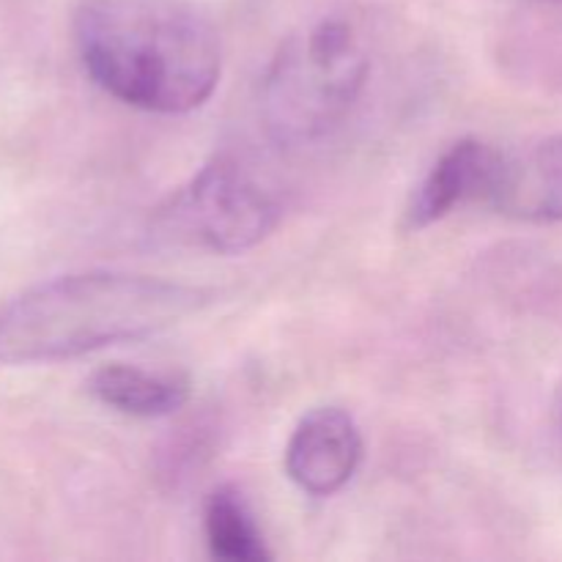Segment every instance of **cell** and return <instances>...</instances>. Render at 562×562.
<instances>
[{
	"mask_svg": "<svg viewBox=\"0 0 562 562\" xmlns=\"http://www.w3.org/2000/svg\"><path fill=\"white\" fill-rule=\"evenodd\" d=\"M280 223L274 192L241 159L220 154L203 165L159 209V225L173 239L236 256L261 245Z\"/></svg>",
	"mask_w": 562,
	"mask_h": 562,
	"instance_id": "4",
	"label": "cell"
},
{
	"mask_svg": "<svg viewBox=\"0 0 562 562\" xmlns=\"http://www.w3.org/2000/svg\"><path fill=\"white\" fill-rule=\"evenodd\" d=\"M371 60L346 20H322L291 36L261 88V115L280 146L333 135L360 99Z\"/></svg>",
	"mask_w": 562,
	"mask_h": 562,
	"instance_id": "3",
	"label": "cell"
},
{
	"mask_svg": "<svg viewBox=\"0 0 562 562\" xmlns=\"http://www.w3.org/2000/svg\"><path fill=\"white\" fill-rule=\"evenodd\" d=\"M360 461V428L340 406H318L307 412L285 445V472L313 497L338 494L355 477Z\"/></svg>",
	"mask_w": 562,
	"mask_h": 562,
	"instance_id": "5",
	"label": "cell"
},
{
	"mask_svg": "<svg viewBox=\"0 0 562 562\" xmlns=\"http://www.w3.org/2000/svg\"><path fill=\"white\" fill-rule=\"evenodd\" d=\"M214 300L212 289L130 272L53 278L0 307V366L91 355L165 333Z\"/></svg>",
	"mask_w": 562,
	"mask_h": 562,
	"instance_id": "2",
	"label": "cell"
},
{
	"mask_svg": "<svg viewBox=\"0 0 562 562\" xmlns=\"http://www.w3.org/2000/svg\"><path fill=\"white\" fill-rule=\"evenodd\" d=\"M75 44L102 91L148 113L201 108L223 71L217 27L187 0H82Z\"/></svg>",
	"mask_w": 562,
	"mask_h": 562,
	"instance_id": "1",
	"label": "cell"
},
{
	"mask_svg": "<svg viewBox=\"0 0 562 562\" xmlns=\"http://www.w3.org/2000/svg\"><path fill=\"white\" fill-rule=\"evenodd\" d=\"M560 426H562V401H560Z\"/></svg>",
	"mask_w": 562,
	"mask_h": 562,
	"instance_id": "10",
	"label": "cell"
},
{
	"mask_svg": "<svg viewBox=\"0 0 562 562\" xmlns=\"http://www.w3.org/2000/svg\"><path fill=\"white\" fill-rule=\"evenodd\" d=\"M499 165H503V148H494L475 137L453 143L428 170L420 187L412 192L404 212L406 228H428L467 203L488 206L497 187Z\"/></svg>",
	"mask_w": 562,
	"mask_h": 562,
	"instance_id": "6",
	"label": "cell"
},
{
	"mask_svg": "<svg viewBox=\"0 0 562 562\" xmlns=\"http://www.w3.org/2000/svg\"><path fill=\"white\" fill-rule=\"evenodd\" d=\"M88 393L121 415L168 417L190 401V379L176 371H148L110 362L91 373Z\"/></svg>",
	"mask_w": 562,
	"mask_h": 562,
	"instance_id": "8",
	"label": "cell"
},
{
	"mask_svg": "<svg viewBox=\"0 0 562 562\" xmlns=\"http://www.w3.org/2000/svg\"><path fill=\"white\" fill-rule=\"evenodd\" d=\"M203 536L212 558L225 562L269 560L267 541L239 488L220 486L203 505Z\"/></svg>",
	"mask_w": 562,
	"mask_h": 562,
	"instance_id": "9",
	"label": "cell"
},
{
	"mask_svg": "<svg viewBox=\"0 0 562 562\" xmlns=\"http://www.w3.org/2000/svg\"><path fill=\"white\" fill-rule=\"evenodd\" d=\"M494 212L527 223L562 220V135L547 137L527 151H503L497 187L488 201Z\"/></svg>",
	"mask_w": 562,
	"mask_h": 562,
	"instance_id": "7",
	"label": "cell"
}]
</instances>
